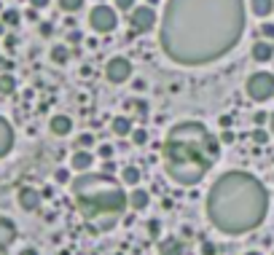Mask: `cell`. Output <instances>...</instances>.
<instances>
[{
	"label": "cell",
	"mask_w": 274,
	"mask_h": 255,
	"mask_svg": "<svg viewBox=\"0 0 274 255\" xmlns=\"http://www.w3.org/2000/svg\"><path fill=\"white\" fill-rule=\"evenodd\" d=\"M245 32V0H167L159 46L180 67H204L237 48Z\"/></svg>",
	"instance_id": "obj_1"
},
{
	"label": "cell",
	"mask_w": 274,
	"mask_h": 255,
	"mask_svg": "<svg viewBox=\"0 0 274 255\" xmlns=\"http://www.w3.org/2000/svg\"><path fill=\"white\" fill-rule=\"evenodd\" d=\"M204 209L212 228H218L226 237H242L256 231L266 221L269 193L256 175L231 169L212 183Z\"/></svg>",
	"instance_id": "obj_2"
},
{
	"label": "cell",
	"mask_w": 274,
	"mask_h": 255,
	"mask_svg": "<svg viewBox=\"0 0 274 255\" xmlns=\"http://www.w3.org/2000/svg\"><path fill=\"white\" fill-rule=\"evenodd\" d=\"M161 159L172 183L196 186L221 159V140L202 121H177L164 137Z\"/></svg>",
	"instance_id": "obj_3"
},
{
	"label": "cell",
	"mask_w": 274,
	"mask_h": 255,
	"mask_svg": "<svg viewBox=\"0 0 274 255\" xmlns=\"http://www.w3.org/2000/svg\"><path fill=\"white\" fill-rule=\"evenodd\" d=\"M70 186L78 212L94 231L113 228L129 204V193L124 191V183H118L108 172H83Z\"/></svg>",
	"instance_id": "obj_4"
},
{
	"label": "cell",
	"mask_w": 274,
	"mask_h": 255,
	"mask_svg": "<svg viewBox=\"0 0 274 255\" xmlns=\"http://www.w3.org/2000/svg\"><path fill=\"white\" fill-rule=\"evenodd\" d=\"M245 92L253 102H266V99L274 97V76L272 73H253L245 81Z\"/></svg>",
	"instance_id": "obj_5"
},
{
	"label": "cell",
	"mask_w": 274,
	"mask_h": 255,
	"mask_svg": "<svg viewBox=\"0 0 274 255\" xmlns=\"http://www.w3.org/2000/svg\"><path fill=\"white\" fill-rule=\"evenodd\" d=\"M89 24H92L94 32H113L118 24L116 8L111 6H94L92 14H89Z\"/></svg>",
	"instance_id": "obj_6"
},
{
	"label": "cell",
	"mask_w": 274,
	"mask_h": 255,
	"mask_svg": "<svg viewBox=\"0 0 274 255\" xmlns=\"http://www.w3.org/2000/svg\"><path fill=\"white\" fill-rule=\"evenodd\" d=\"M129 24L134 32H151L156 27V11L151 6H134V11L129 14Z\"/></svg>",
	"instance_id": "obj_7"
},
{
	"label": "cell",
	"mask_w": 274,
	"mask_h": 255,
	"mask_svg": "<svg viewBox=\"0 0 274 255\" xmlns=\"http://www.w3.org/2000/svg\"><path fill=\"white\" fill-rule=\"evenodd\" d=\"M105 78L111 83H127L132 78V62L127 57H113L105 64Z\"/></svg>",
	"instance_id": "obj_8"
},
{
	"label": "cell",
	"mask_w": 274,
	"mask_h": 255,
	"mask_svg": "<svg viewBox=\"0 0 274 255\" xmlns=\"http://www.w3.org/2000/svg\"><path fill=\"white\" fill-rule=\"evenodd\" d=\"M16 199H19V207H22V209H27V212H35V209L41 207V199H43V193L38 191V188H30V186H24V188H19Z\"/></svg>",
	"instance_id": "obj_9"
},
{
	"label": "cell",
	"mask_w": 274,
	"mask_h": 255,
	"mask_svg": "<svg viewBox=\"0 0 274 255\" xmlns=\"http://www.w3.org/2000/svg\"><path fill=\"white\" fill-rule=\"evenodd\" d=\"M11 148H14V129L6 118H0V159L8 156Z\"/></svg>",
	"instance_id": "obj_10"
},
{
	"label": "cell",
	"mask_w": 274,
	"mask_h": 255,
	"mask_svg": "<svg viewBox=\"0 0 274 255\" xmlns=\"http://www.w3.org/2000/svg\"><path fill=\"white\" fill-rule=\"evenodd\" d=\"M48 129H51V134H57V137H64V134L73 132V118L70 116H51Z\"/></svg>",
	"instance_id": "obj_11"
},
{
	"label": "cell",
	"mask_w": 274,
	"mask_h": 255,
	"mask_svg": "<svg viewBox=\"0 0 274 255\" xmlns=\"http://www.w3.org/2000/svg\"><path fill=\"white\" fill-rule=\"evenodd\" d=\"M14 239H16V226L8 218H0V247L8 250L14 244Z\"/></svg>",
	"instance_id": "obj_12"
},
{
	"label": "cell",
	"mask_w": 274,
	"mask_h": 255,
	"mask_svg": "<svg viewBox=\"0 0 274 255\" xmlns=\"http://www.w3.org/2000/svg\"><path fill=\"white\" fill-rule=\"evenodd\" d=\"M250 54H253V59H256V62H269V59L274 57V46L269 41H258V43H253Z\"/></svg>",
	"instance_id": "obj_13"
},
{
	"label": "cell",
	"mask_w": 274,
	"mask_h": 255,
	"mask_svg": "<svg viewBox=\"0 0 274 255\" xmlns=\"http://www.w3.org/2000/svg\"><path fill=\"white\" fill-rule=\"evenodd\" d=\"M73 169H76V172H86L89 167H92L94 164V153L92 151H76L73 153Z\"/></svg>",
	"instance_id": "obj_14"
},
{
	"label": "cell",
	"mask_w": 274,
	"mask_h": 255,
	"mask_svg": "<svg viewBox=\"0 0 274 255\" xmlns=\"http://www.w3.org/2000/svg\"><path fill=\"white\" fill-rule=\"evenodd\" d=\"M159 255H183V242L175 237H167L159 242Z\"/></svg>",
	"instance_id": "obj_15"
},
{
	"label": "cell",
	"mask_w": 274,
	"mask_h": 255,
	"mask_svg": "<svg viewBox=\"0 0 274 255\" xmlns=\"http://www.w3.org/2000/svg\"><path fill=\"white\" fill-rule=\"evenodd\" d=\"M148 204H151V193L134 186V191L129 193V207H132V209H145Z\"/></svg>",
	"instance_id": "obj_16"
},
{
	"label": "cell",
	"mask_w": 274,
	"mask_h": 255,
	"mask_svg": "<svg viewBox=\"0 0 274 255\" xmlns=\"http://www.w3.org/2000/svg\"><path fill=\"white\" fill-rule=\"evenodd\" d=\"M111 129H113V134H118V137H127V134H132V118L129 116H116L111 121Z\"/></svg>",
	"instance_id": "obj_17"
},
{
	"label": "cell",
	"mask_w": 274,
	"mask_h": 255,
	"mask_svg": "<svg viewBox=\"0 0 274 255\" xmlns=\"http://www.w3.org/2000/svg\"><path fill=\"white\" fill-rule=\"evenodd\" d=\"M124 108H129V113H132L134 118H140V121H145V118H148V111H151L145 99H129Z\"/></svg>",
	"instance_id": "obj_18"
},
{
	"label": "cell",
	"mask_w": 274,
	"mask_h": 255,
	"mask_svg": "<svg viewBox=\"0 0 274 255\" xmlns=\"http://www.w3.org/2000/svg\"><path fill=\"white\" fill-rule=\"evenodd\" d=\"M250 11L256 16H269L274 11V0H250Z\"/></svg>",
	"instance_id": "obj_19"
},
{
	"label": "cell",
	"mask_w": 274,
	"mask_h": 255,
	"mask_svg": "<svg viewBox=\"0 0 274 255\" xmlns=\"http://www.w3.org/2000/svg\"><path fill=\"white\" fill-rule=\"evenodd\" d=\"M140 177H143V172L137 167H124L121 169V183H124V186H137Z\"/></svg>",
	"instance_id": "obj_20"
},
{
	"label": "cell",
	"mask_w": 274,
	"mask_h": 255,
	"mask_svg": "<svg viewBox=\"0 0 274 255\" xmlns=\"http://www.w3.org/2000/svg\"><path fill=\"white\" fill-rule=\"evenodd\" d=\"M70 59V51H67V46H54L51 48V62L54 64H64Z\"/></svg>",
	"instance_id": "obj_21"
},
{
	"label": "cell",
	"mask_w": 274,
	"mask_h": 255,
	"mask_svg": "<svg viewBox=\"0 0 274 255\" xmlns=\"http://www.w3.org/2000/svg\"><path fill=\"white\" fill-rule=\"evenodd\" d=\"M0 92H3V94H14V92H16V78L8 76V73H6V76H0Z\"/></svg>",
	"instance_id": "obj_22"
},
{
	"label": "cell",
	"mask_w": 274,
	"mask_h": 255,
	"mask_svg": "<svg viewBox=\"0 0 274 255\" xmlns=\"http://www.w3.org/2000/svg\"><path fill=\"white\" fill-rule=\"evenodd\" d=\"M19 19H22V14H19L16 8H8V11H3V24H8V27H16Z\"/></svg>",
	"instance_id": "obj_23"
},
{
	"label": "cell",
	"mask_w": 274,
	"mask_h": 255,
	"mask_svg": "<svg viewBox=\"0 0 274 255\" xmlns=\"http://www.w3.org/2000/svg\"><path fill=\"white\" fill-rule=\"evenodd\" d=\"M113 153H116V148H113V145H108V143H102V145L97 148V156L102 159V161H111Z\"/></svg>",
	"instance_id": "obj_24"
},
{
	"label": "cell",
	"mask_w": 274,
	"mask_h": 255,
	"mask_svg": "<svg viewBox=\"0 0 274 255\" xmlns=\"http://www.w3.org/2000/svg\"><path fill=\"white\" fill-rule=\"evenodd\" d=\"M269 137H272V132H269V129H263V127H256V129H253V140H256L258 145L269 143Z\"/></svg>",
	"instance_id": "obj_25"
},
{
	"label": "cell",
	"mask_w": 274,
	"mask_h": 255,
	"mask_svg": "<svg viewBox=\"0 0 274 255\" xmlns=\"http://www.w3.org/2000/svg\"><path fill=\"white\" fill-rule=\"evenodd\" d=\"M81 6H83V0H59V8H62V11H67V14L78 11Z\"/></svg>",
	"instance_id": "obj_26"
},
{
	"label": "cell",
	"mask_w": 274,
	"mask_h": 255,
	"mask_svg": "<svg viewBox=\"0 0 274 255\" xmlns=\"http://www.w3.org/2000/svg\"><path fill=\"white\" fill-rule=\"evenodd\" d=\"M132 143L134 145H145L148 143V129H132Z\"/></svg>",
	"instance_id": "obj_27"
},
{
	"label": "cell",
	"mask_w": 274,
	"mask_h": 255,
	"mask_svg": "<svg viewBox=\"0 0 274 255\" xmlns=\"http://www.w3.org/2000/svg\"><path fill=\"white\" fill-rule=\"evenodd\" d=\"M54 180H57V183H62V186H64V183H73V180H70V172H67L64 167H59L57 172H54Z\"/></svg>",
	"instance_id": "obj_28"
},
{
	"label": "cell",
	"mask_w": 274,
	"mask_h": 255,
	"mask_svg": "<svg viewBox=\"0 0 274 255\" xmlns=\"http://www.w3.org/2000/svg\"><path fill=\"white\" fill-rule=\"evenodd\" d=\"M116 8H118V11H124V14H132L134 11V0H116Z\"/></svg>",
	"instance_id": "obj_29"
},
{
	"label": "cell",
	"mask_w": 274,
	"mask_h": 255,
	"mask_svg": "<svg viewBox=\"0 0 274 255\" xmlns=\"http://www.w3.org/2000/svg\"><path fill=\"white\" fill-rule=\"evenodd\" d=\"M92 145H94V137H92V134H81V137H78V148H83V151H89Z\"/></svg>",
	"instance_id": "obj_30"
},
{
	"label": "cell",
	"mask_w": 274,
	"mask_h": 255,
	"mask_svg": "<svg viewBox=\"0 0 274 255\" xmlns=\"http://www.w3.org/2000/svg\"><path fill=\"white\" fill-rule=\"evenodd\" d=\"M218 140H221V145H231L234 140H237V134H234L231 129H223V134H221Z\"/></svg>",
	"instance_id": "obj_31"
},
{
	"label": "cell",
	"mask_w": 274,
	"mask_h": 255,
	"mask_svg": "<svg viewBox=\"0 0 274 255\" xmlns=\"http://www.w3.org/2000/svg\"><path fill=\"white\" fill-rule=\"evenodd\" d=\"M261 35L266 38V41H272V38H274V24H272V22H266V24L261 27Z\"/></svg>",
	"instance_id": "obj_32"
},
{
	"label": "cell",
	"mask_w": 274,
	"mask_h": 255,
	"mask_svg": "<svg viewBox=\"0 0 274 255\" xmlns=\"http://www.w3.org/2000/svg\"><path fill=\"white\" fill-rule=\"evenodd\" d=\"M202 255H218V247L212 242H202Z\"/></svg>",
	"instance_id": "obj_33"
},
{
	"label": "cell",
	"mask_w": 274,
	"mask_h": 255,
	"mask_svg": "<svg viewBox=\"0 0 274 255\" xmlns=\"http://www.w3.org/2000/svg\"><path fill=\"white\" fill-rule=\"evenodd\" d=\"M148 234H151V237H159V234H161V223L151 221V223H148Z\"/></svg>",
	"instance_id": "obj_34"
},
{
	"label": "cell",
	"mask_w": 274,
	"mask_h": 255,
	"mask_svg": "<svg viewBox=\"0 0 274 255\" xmlns=\"http://www.w3.org/2000/svg\"><path fill=\"white\" fill-rule=\"evenodd\" d=\"M145 89H148V83L143 78H134V92H145Z\"/></svg>",
	"instance_id": "obj_35"
},
{
	"label": "cell",
	"mask_w": 274,
	"mask_h": 255,
	"mask_svg": "<svg viewBox=\"0 0 274 255\" xmlns=\"http://www.w3.org/2000/svg\"><path fill=\"white\" fill-rule=\"evenodd\" d=\"M30 6H32V8H46L48 0H30Z\"/></svg>",
	"instance_id": "obj_36"
},
{
	"label": "cell",
	"mask_w": 274,
	"mask_h": 255,
	"mask_svg": "<svg viewBox=\"0 0 274 255\" xmlns=\"http://www.w3.org/2000/svg\"><path fill=\"white\" fill-rule=\"evenodd\" d=\"M256 124L261 127V124H269V116L266 113H256Z\"/></svg>",
	"instance_id": "obj_37"
},
{
	"label": "cell",
	"mask_w": 274,
	"mask_h": 255,
	"mask_svg": "<svg viewBox=\"0 0 274 255\" xmlns=\"http://www.w3.org/2000/svg\"><path fill=\"white\" fill-rule=\"evenodd\" d=\"M51 32H54V27H51L48 22H43V24H41V35H51Z\"/></svg>",
	"instance_id": "obj_38"
},
{
	"label": "cell",
	"mask_w": 274,
	"mask_h": 255,
	"mask_svg": "<svg viewBox=\"0 0 274 255\" xmlns=\"http://www.w3.org/2000/svg\"><path fill=\"white\" fill-rule=\"evenodd\" d=\"M19 255H38V250L35 247H24V250H19Z\"/></svg>",
	"instance_id": "obj_39"
},
{
	"label": "cell",
	"mask_w": 274,
	"mask_h": 255,
	"mask_svg": "<svg viewBox=\"0 0 274 255\" xmlns=\"http://www.w3.org/2000/svg\"><path fill=\"white\" fill-rule=\"evenodd\" d=\"M221 127L228 129V127H231V118H228V116H221Z\"/></svg>",
	"instance_id": "obj_40"
},
{
	"label": "cell",
	"mask_w": 274,
	"mask_h": 255,
	"mask_svg": "<svg viewBox=\"0 0 274 255\" xmlns=\"http://www.w3.org/2000/svg\"><path fill=\"white\" fill-rule=\"evenodd\" d=\"M6 46H8V48L16 46V38H14V35H8V38H6Z\"/></svg>",
	"instance_id": "obj_41"
},
{
	"label": "cell",
	"mask_w": 274,
	"mask_h": 255,
	"mask_svg": "<svg viewBox=\"0 0 274 255\" xmlns=\"http://www.w3.org/2000/svg\"><path fill=\"white\" fill-rule=\"evenodd\" d=\"M266 129H269V132H272V137H274V113H272V116H269V127H266Z\"/></svg>",
	"instance_id": "obj_42"
},
{
	"label": "cell",
	"mask_w": 274,
	"mask_h": 255,
	"mask_svg": "<svg viewBox=\"0 0 274 255\" xmlns=\"http://www.w3.org/2000/svg\"><path fill=\"white\" fill-rule=\"evenodd\" d=\"M245 255H263V253H261V250H247Z\"/></svg>",
	"instance_id": "obj_43"
},
{
	"label": "cell",
	"mask_w": 274,
	"mask_h": 255,
	"mask_svg": "<svg viewBox=\"0 0 274 255\" xmlns=\"http://www.w3.org/2000/svg\"><path fill=\"white\" fill-rule=\"evenodd\" d=\"M156 3H159V0H148L145 6H151V8H153V6H156Z\"/></svg>",
	"instance_id": "obj_44"
},
{
	"label": "cell",
	"mask_w": 274,
	"mask_h": 255,
	"mask_svg": "<svg viewBox=\"0 0 274 255\" xmlns=\"http://www.w3.org/2000/svg\"><path fill=\"white\" fill-rule=\"evenodd\" d=\"M0 255H8V253H6V250H3V247H0Z\"/></svg>",
	"instance_id": "obj_45"
},
{
	"label": "cell",
	"mask_w": 274,
	"mask_h": 255,
	"mask_svg": "<svg viewBox=\"0 0 274 255\" xmlns=\"http://www.w3.org/2000/svg\"><path fill=\"white\" fill-rule=\"evenodd\" d=\"M272 255H274V253H272Z\"/></svg>",
	"instance_id": "obj_46"
}]
</instances>
